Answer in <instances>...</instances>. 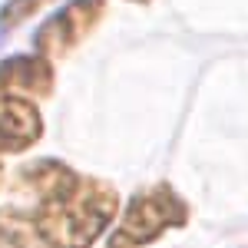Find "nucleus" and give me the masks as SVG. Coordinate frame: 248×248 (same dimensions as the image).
<instances>
[{
  "instance_id": "2",
  "label": "nucleus",
  "mask_w": 248,
  "mask_h": 248,
  "mask_svg": "<svg viewBox=\"0 0 248 248\" xmlns=\"http://www.w3.org/2000/svg\"><path fill=\"white\" fill-rule=\"evenodd\" d=\"M186 202L169 189V186H155L129 199V205L123 212V222L109 238V248H139L146 242H155L159 235L172 225L186 222Z\"/></svg>"
},
{
  "instance_id": "6",
  "label": "nucleus",
  "mask_w": 248,
  "mask_h": 248,
  "mask_svg": "<svg viewBox=\"0 0 248 248\" xmlns=\"http://www.w3.org/2000/svg\"><path fill=\"white\" fill-rule=\"evenodd\" d=\"M0 238L14 248H40L37 229H33V218L30 215H20L14 209H0Z\"/></svg>"
},
{
  "instance_id": "8",
  "label": "nucleus",
  "mask_w": 248,
  "mask_h": 248,
  "mask_svg": "<svg viewBox=\"0 0 248 248\" xmlns=\"http://www.w3.org/2000/svg\"><path fill=\"white\" fill-rule=\"evenodd\" d=\"M136 3H149V0H136Z\"/></svg>"
},
{
  "instance_id": "5",
  "label": "nucleus",
  "mask_w": 248,
  "mask_h": 248,
  "mask_svg": "<svg viewBox=\"0 0 248 248\" xmlns=\"http://www.w3.org/2000/svg\"><path fill=\"white\" fill-rule=\"evenodd\" d=\"M53 73L43 57H10L0 63V96L20 93H50Z\"/></svg>"
},
{
  "instance_id": "4",
  "label": "nucleus",
  "mask_w": 248,
  "mask_h": 248,
  "mask_svg": "<svg viewBox=\"0 0 248 248\" xmlns=\"http://www.w3.org/2000/svg\"><path fill=\"white\" fill-rule=\"evenodd\" d=\"M43 136L40 113L20 96H0V153H23Z\"/></svg>"
},
{
  "instance_id": "7",
  "label": "nucleus",
  "mask_w": 248,
  "mask_h": 248,
  "mask_svg": "<svg viewBox=\"0 0 248 248\" xmlns=\"http://www.w3.org/2000/svg\"><path fill=\"white\" fill-rule=\"evenodd\" d=\"M46 3H50V0H7L3 10H0V30L10 33V27H17V23H23L27 17H33Z\"/></svg>"
},
{
  "instance_id": "1",
  "label": "nucleus",
  "mask_w": 248,
  "mask_h": 248,
  "mask_svg": "<svg viewBox=\"0 0 248 248\" xmlns=\"http://www.w3.org/2000/svg\"><path fill=\"white\" fill-rule=\"evenodd\" d=\"M116 192L96 179H79L77 189H70L60 199L40 202L33 218L40 242L53 248H90L96 235L113 222L116 215Z\"/></svg>"
},
{
  "instance_id": "3",
  "label": "nucleus",
  "mask_w": 248,
  "mask_h": 248,
  "mask_svg": "<svg viewBox=\"0 0 248 248\" xmlns=\"http://www.w3.org/2000/svg\"><path fill=\"white\" fill-rule=\"evenodd\" d=\"M99 17H103V0H70L33 33V43L46 57H63L93 30Z\"/></svg>"
}]
</instances>
